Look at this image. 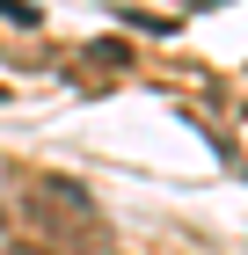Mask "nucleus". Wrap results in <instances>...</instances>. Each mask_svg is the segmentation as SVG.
Instances as JSON below:
<instances>
[{"instance_id":"nucleus-1","label":"nucleus","mask_w":248,"mask_h":255,"mask_svg":"<svg viewBox=\"0 0 248 255\" xmlns=\"http://www.w3.org/2000/svg\"><path fill=\"white\" fill-rule=\"evenodd\" d=\"M15 219L29 226V241H51L58 255L102 241V204L88 197V182H73V175H37L29 190H22Z\"/></svg>"},{"instance_id":"nucleus-2","label":"nucleus","mask_w":248,"mask_h":255,"mask_svg":"<svg viewBox=\"0 0 248 255\" xmlns=\"http://www.w3.org/2000/svg\"><path fill=\"white\" fill-rule=\"evenodd\" d=\"M15 255H44V248H29V241H22V248H15Z\"/></svg>"}]
</instances>
